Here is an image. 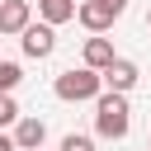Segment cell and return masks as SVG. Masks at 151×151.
Instances as JSON below:
<instances>
[{
    "label": "cell",
    "instance_id": "obj_1",
    "mask_svg": "<svg viewBox=\"0 0 151 151\" xmlns=\"http://www.w3.org/2000/svg\"><path fill=\"white\" fill-rule=\"evenodd\" d=\"M127 127H132L127 94L104 90V94L94 99V132H99V137H109V142H123V137H127Z\"/></svg>",
    "mask_w": 151,
    "mask_h": 151
},
{
    "label": "cell",
    "instance_id": "obj_2",
    "mask_svg": "<svg viewBox=\"0 0 151 151\" xmlns=\"http://www.w3.org/2000/svg\"><path fill=\"white\" fill-rule=\"evenodd\" d=\"M57 99H66V104H85V99H99L104 94V71H90V66H71V71H61L57 76Z\"/></svg>",
    "mask_w": 151,
    "mask_h": 151
},
{
    "label": "cell",
    "instance_id": "obj_3",
    "mask_svg": "<svg viewBox=\"0 0 151 151\" xmlns=\"http://www.w3.org/2000/svg\"><path fill=\"white\" fill-rule=\"evenodd\" d=\"M28 24H33V5L28 0H0V38H24Z\"/></svg>",
    "mask_w": 151,
    "mask_h": 151
},
{
    "label": "cell",
    "instance_id": "obj_4",
    "mask_svg": "<svg viewBox=\"0 0 151 151\" xmlns=\"http://www.w3.org/2000/svg\"><path fill=\"white\" fill-rule=\"evenodd\" d=\"M19 42H24V57L42 61V57H52V47H57V28H52V24H28Z\"/></svg>",
    "mask_w": 151,
    "mask_h": 151
},
{
    "label": "cell",
    "instance_id": "obj_5",
    "mask_svg": "<svg viewBox=\"0 0 151 151\" xmlns=\"http://www.w3.org/2000/svg\"><path fill=\"white\" fill-rule=\"evenodd\" d=\"M76 19H80V24H85V28H90V33H104V28H109V24H113V19H118V9H113V5H109V0H85V5H80V14H76Z\"/></svg>",
    "mask_w": 151,
    "mask_h": 151
},
{
    "label": "cell",
    "instance_id": "obj_6",
    "mask_svg": "<svg viewBox=\"0 0 151 151\" xmlns=\"http://www.w3.org/2000/svg\"><path fill=\"white\" fill-rule=\"evenodd\" d=\"M137 80H142V71H137V61H127V57H118V61L104 71V85H109V90H118V94H127Z\"/></svg>",
    "mask_w": 151,
    "mask_h": 151
},
{
    "label": "cell",
    "instance_id": "obj_7",
    "mask_svg": "<svg viewBox=\"0 0 151 151\" xmlns=\"http://www.w3.org/2000/svg\"><path fill=\"white\" fill-rule=\"evenodd\" d=\"M118 57H113V42L104 38V33H94V38H85V66L90 71H109Z\"/></svg>",
    "mask_w": 151,
    "mask_h": 151
},
{
    "label": "cell",
    "instance_id": "obj_8",
    "mask_svg": "<svg viewBox=\"0 0 151 151\" xmlns=\"http://www.w3.org/2000/svg\"><path fill=\"white\" fill-rule=\"evenodd\" d=\"M42 137H47L42 118H19V123H14V142H19V151H42Z\"/></svg>",
    "mask_w": 151,
    "mask_h": 151
},
{
    "label": "cell",
    "instance_id": "obj_9",
    "mask_svg": "<svg viewBox=\"0 0 151 151\" xmlns=\"http://www.w3.org/2000/svg\"><path fill=\"white\" fill-rule=\"evenodd\" d=\"M38 14H42V24H66V19H76L80 14V5L76 0H38Z\"/></svg>",
    "mask_w": 151,
    "mask_h": 151
},
{
    "label": "cell",
    "instance_id": "obj_10",
    "mask_svg": "<svg viewBox=\"0 0 151 151\" xmlns=\"http://www.w3.org/2000/svg\"><path fill=\"white\" fill-rule=\"evenodd\" d=\"M19 80H24V71H19L14 61H0V94H14Z\"/></svg>",
    "mask_w": 151,
    "mask_h": 151
},
{
    "label": "cell",
    "instance_id": "obj_11",
    "mask_svg": "<svg viewBox=\"0 0 151 151\" xmlns=\"http://www.w3.org/2000/svg\"><path fill=\"white\" fill-rule=\"evenodd\" d=\"M24 113H19V104H14V94H0V127H14Z\"/></svg>",
    "mask_w": 151,
    "mask_h": 151
},
{
    "label": "cell",
    "instance_id": "obj_12",
    "mask_svg": "<svg viewBox=\"0 0 151 151\" xmlns=\"http://www.w3.org/2000/svg\"><path fill=\"white\" fill-rule=\"evenodd\" d=\"M61 151H94V137H85V132H66V137H61Z\"/></svg>",
    "mask_w": 151,
    "mask_h": 151
},
{
    "label": "cell",
    "instance_id": "obj_13",
    "mask_svg": "<svg viewBox=\"0 0 151 151\" xmlns=\"http://www.w3.org/2000/svg\"><path fill=\"white\" fill-rule=\"evenodd\" d=\"M0 151H19V142H14V137H5V132H0Z\"/></svg>",
    "mask_w": 151,
    "mask_h": 151
},
{
    "label": "cell",
    "instance_id": "obj_14",
    "mask_svg": "<svg viewBox=\"0 0 151 151\" xmlns=\"http://www.w3.org/2000/svg\"><path fill=\"white\" fill-rule=\"evenodd\" d=\"M109 5H113V9H118V14H123V9H127V0H109Z\"/></svg>",
    "mask_w": 151,
    "mask_h": 151
},
{
    "label": "cell",
    "instance_id": "obj_15",
    "mask_svg": "<svg viewBox=\"0 0 151 151\" xmlns=\"http://www.w3.org/2000/svg\"><path fill=\"white\" fill-rule=\"evenodd\" d=\"M146 28H151V14H146Z\"/></svg>",
    "mask_w": 151,
    "mask_h": 151
}]
</instances>
